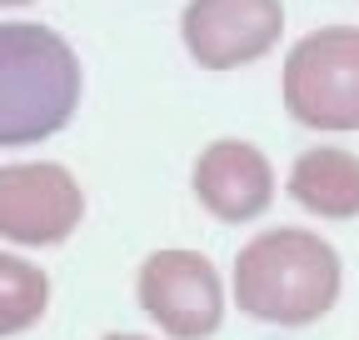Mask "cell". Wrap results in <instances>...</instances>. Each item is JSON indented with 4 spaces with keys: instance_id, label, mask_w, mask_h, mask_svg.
<instances>
[{
    "instance_id": "obj_1",
    "label": "cell",
    "mask_w": 359,
    "mask_h": 340,
    "mask_svg": "<svg viewBox=\"0 0 359 340\" xmlns=\"http://www.w3.org/2000/svg\"><path fill=\"white\" fill-rule=\"evenodd\" d=\"M80 105V60L70 40L30 25H0V145H35L65 131Z\"/></svg>"
},
{
    "instance_id": "obj_2",
    "label": "cell",
    "mask_w": 359,
    "mask_h": 340,
    "mask_svg": "<svg viewBox=\"0 0 359 340\" xmlns=\"http://www.w3.org/2000/svg\"><path fill=\"white\" fill-rule=\"evenodd\" d=\"M339 295V255L314 230H264L235 261V301L269 325H309Z\"/></svg>"
},
{
    "instance_id": "obj_3",
    "label": "cell",
    "mask_w": 359,
    "mask_h": 340,
    "mask_svg": "<svg viewBox=\"0 0 359 340\" xmlns=\"http://www.w3.org/2000/svg\"><path fill=\"white\" fill-rule=\"evenodd\" d=\"M285 105L314 131H359V30H309L285 60Z\"/></svg>"
},
{
    "instance_id": "obj_4",
    "label": "cell",
    "mask_w": 359,
    "mask_h": 340,
    "mask_svg": "<svg viewBox=\"0 0 359 340\" xmlns=\"http://www.w3.org/2000/svg\"><path fill=\"white\" fill-rule=\"evenodd\" d=\"M140 306L170 340H210L224 320L219 270L200 250H155L140 266Z\"/></svg>"
},
{
    "instance_id": "obj_5",
    "label": "cell",
    "mask_w": 359,
    "mask_h": 340,
    "mask_svg": "<svg viewBox=\"0 0 359 340\" xmlns=\"http://www.w3.org/2000/svg\"><path fill=\"white\" fill-rule=\"evenodd\" d=\"M85 216L80 181L65 165L30 160L0 165V240L15 245H60Z\"/></svg>"
},
{
    "instance_id": "obj_6",
    "label": "cell",
    "mask_w": 359,
    "mask_h": 340,
    "mask_svg": "<svg viewBox=\"0 0 359 340\" xmlns=\"http://www.w3.org/2000/svg\"><path fill=\"white\" fill-rule=\"evenodd\" d=\"M180 30H185V51L205 70H235L280 46L285 6L280 0H190Z\"/></svg>"
},
{
    "instance_id": "obj_7",
    "label": "cell",
    "mask_w": 359,
    "mask_h": 340,
    "mask_svg": "<svg viewBox=\"0 0 359 340\" xmlns=\"http://www.w3.org/2000/svg\"><path fill=\"white\" fill-rule=\"evenodd\" d=\"M195 195L215 221H255L275 200V170L250 140H215L195 160Z\"/></svg>"
},
{
    "instance_id": "obj_8",
    "label": "cell",
    "mask_w": 359,
    "mask_h": 340,
    "mask_svg": "<svg viewBox=\"0 0 359 340\" xmlns=\"http://www.w3.org/2000/svg\"><path fill=\"white\" fill-rule=\"evenodd\" d=\"M290 195L304 210L330 216V221L359 216V160L349 150H334V145L304 150L290 170Z\"/></svg>"
},
{
    "instance_id": "obj_9",
    "label": "cell",
    "mask_w": 359,
    "mask_h": 340,
    "mask_svg": "<svg viewBox=\"0 0 359 340\" xmlns=\"http://www.w3.org/2000/svg\"><path fill=\"white\" fill-rule=\"evenodd\" d=\"M45 306H50V280H45V270L0 250V340L30 330L45 315Z\"/></svg>"
},
{
    "instance_id": "obj_10",
    "label": "cell",
    "mask_w": 359,
    "mask_h": 340,
    "mask_svg": "<svg viewBox=\"0 0 359 340\" xmlns=\"http://www.w3.org/2000/svg\"><path fill=\"white\" fill-rule=\"evenodd\" d=\"M105 340H140V335H105Z\"/></svg>"
},
{
    "instance_id": "obj_11",
    "label": "cell",
    "mask_w": 359,
    "mask_h": 340,
    "mask_svg": "<svg viewBox=\"0 0 359 340\" xmlns=\"http://www.w3.org/2000/svg\"><path fill=\"white\" fill-rule=\"evenodd\" d=\"M0 6H30V0H0Z\"/></svg>"
}]
</instances>
